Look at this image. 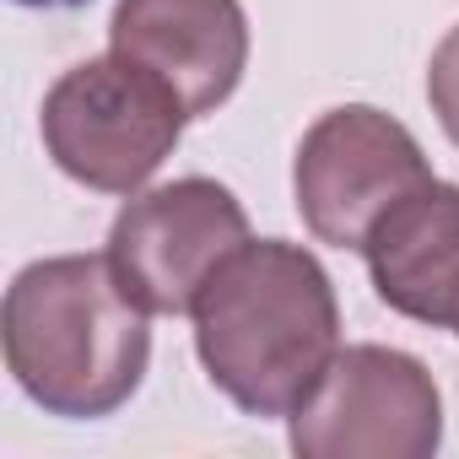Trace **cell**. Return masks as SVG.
<instances>
[{
	"mask_svg": "<svg viewBox=\"0 0 459 459\" xmlns=\"http://www.w3.org/2000/svg\"><path fill=\"white\" fill-rule=\"evenodd\" d=\"M211 384L249 416H292L341 351L325 265L281 238H249L189 308Z\"/></svg>",
	"mask_w": 459,
	"mask_h": 459,
	"instance_id": "1",
	"label": "cell"
},
{
	"mask_svg": "<svg viewBox=\"0 0 459 459\" xmlns=\"http://www.w3.org/2000/svg\"><path fill=\"white\" fill-rule=\"evenodd\" d=\"M108 255H60L28 265L0 314L6 368L28 400L65 421L114 416L146 378L152 330Z\"/></svg>",
	"mask_w": 459,
	"mask_h": 459,
	"instance_id": "2",
	"label": "cell"
},
{
	"mask_svg": "<svg viewBox=\"0 0 459 459\" xmlns=\"http://www.w3.org/2000/svg\"><path fill=\"white\" fill-rule=\"evenodd\" d=\"M184 103L173 87H162L146 65L125 55L82 60L71 65L49 98H44V146L87 189L103 195H135L178 146L184 135Z\"/></svg>",
	"mask_w": 459,
	"mask_h": 459,
	"instance_id": "3",
	"label": "cell"
},
{
	"mask_svg": "<svg viewBox=\"0 0 459 459\" xmlns=\"http://www.w3.org/2000/svg\"><path fill=\"white\" fill-rule=\"evenodd\" d=\"M427 184H432V168L416 135L368 103L330 108L303 135L298 168H292L298 216L308 221V233L319 244H335V249H368L373 227Z\"/></svg>",
	"mask_w": 459,
	"mask_h": 459,
	"instance_id": "4",
	"label": "cell"
},
{
	"mask_svg": "<svg viewBox=\"0 0 459 459\" xmlns=\"http://www.w3.org/2000/svg\"><path fill=\"white\" fill-rule=\"evenodd\" d=\"M443 437L432 373L389 346H346L292 411L303 459H427Z\"/></svg>",
	"mask_w": 459,
	"mask_h": 459,
	"instance_id": "5",
	"label": "cell"
},
{
	"mask_svg": "<svg viewBox=\"0 0 459 459\" xmlns=\"http://www.w3.org/2000/svg\"><path fill=\"white\" fill-rule=\"evenodd\" d=\"M249 244V216L216 178H173L130 195L114 216L108 260L146 314H189L205 281Z\"/></svg>",
	"mask_w": 459,
	"mask_h": 459,
	"instance_id": "6",
	"label": "cell"
},
{
	"mask_svg": "<svg viewBox=\"0 0 459 459\" xmlns=\"http://www.w3.org/2000/svg\"><path fill=\"white\" fill-rule=\"evenodd\" d=\"M108 49L146 65L189 119L221 108L249 65V22L238 0H119Z\"/></svg>",
	"mask_w": 459,
	"mask_h": 459,
	"instance_id": "7",
	"label": "cell"
},
{
	"mask_svg": "<svg viewBox=\"0 0 459 459\" xmlns=\"http://www.w3.org/2000/svg\"><path fill=\"white\" fill-rule=\"evenodd\" d=\"M373 292L421 325L459 319V184H427L400 200L368 238Z\"/></svg>",
	"mask_w": 459,
	"mask_h": 459,
	"instance_id": "8",
	"label": "cell"
},
{
	"mask_svg": "<svg viewBox=\"0 0 459 459\" xmlns=\"http://www.w3.org/2000/svg\"><path fill=\"white\" fill-rule=\"evenodd\" d=\"M427 98H432L437 125H443L448 141L459 146V28H448V39L432 49V65H427Z\"/></svg>",
	"mask_w": 459,
	"mask_h": 459,
	"instance_id": "9",
	"label": "cell"
},
{
	"mask_svg": "<svg viewBox=\"0 0 459 459\" xmlns=\"http://www.w3.org/2000/svg\"><path fill=\"white\" fill-rule=\"evenodd\" d=\"M17 6H87V0H17Z\"/></svg>",
	"mask_w": 459,
	"mask_h": 459,
	"instance_id": "10",
	"label": "cell"
},
{
	"mask_svg": "<svg viewBox=\"0 0 459 459\" xmlns=\"http://www.w3.org/2000/svg\"><path fill=\"white\" fill-rule=\"evenodd\" d=\"M454 330H459V319H454Z\"/></svg>",
	"mask_w": 459,
	"mask_h": 459,
	"instance_id": "11",
	"label": "cell"
}]
</instances>
